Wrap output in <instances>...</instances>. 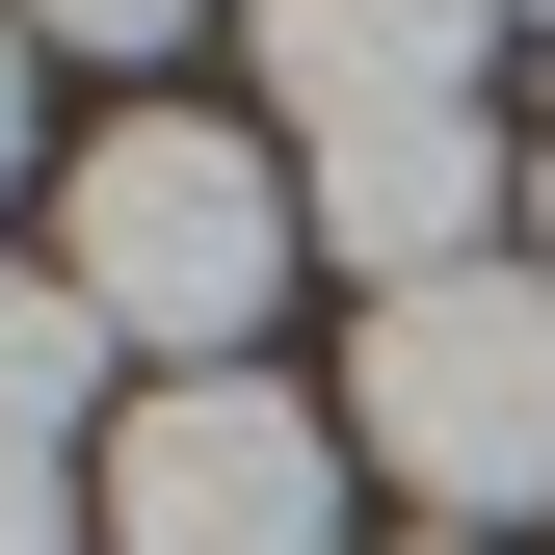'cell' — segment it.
Instances as JSON below:
<instances>
[{
    "instance_id": "obj_8",
    "label": "cell",
    "mask_w": 555,
    "mask_h": 555,
    "mask_svg": "<svg viewBox=\"0 0 555 555\" xmlns=\"http://www.w3.org/2000/svg\"><path fill=\"white\" fill-rule=\"evenodd\" d=\"M0 555H80V503H53V450H0Z\"/></svg>"
},
{
    "instance_id": "obj_7",
    "label": "cell",
    "mask_w": 555,
    "mask_h": 555,
    "mask_svg": "<svg viewBox=\"0 0 555 555\" xmlns=\"http://www.w3.org/2000/svg\"><path fill=\"white\" fill-rule=\"evenodd\" d=\"M27 27H53V53H185L212 0H27Z\"/></svg>"
},
{
    "instance_id": "obj_5",
    "label": "cell",
    "mask_w": 555,
    "mask_h": 555,
    "mask_svg": "<svg viewBox=\"0 0 555 555\" xmlns=\"http://www.w3.org/2000/svg\"><path fill=\"white\" fill-rule=\"evenodd\" d=\"M264 80H292V132H397V106H476V27L503 0H238Z\"/></svg>"
},
{
    "instance_id": "obj_6",
    "label": "cell",
    "mask_w": 555,
    "mask_h": 555,
    "mask_svg": "<svg viewBox=\"0 0 555 555\" xmlns=\"http://www.w3.org/2000/svg\"><path fill=\"white\" fill-rule=\"evenodd\" d=\"M106 397V318H80V264H0V450H53Z\"/></svg>"
},
{
    "instance_id": "obj_4",
    "label": "cell",
    "mask_w": 555,
    "mask_h": 555,
    "mask_svg": "<svg viewBox=\"0 0 555 555\" xmlns=\"http://www.w3.org/2000/svg\"><path fill=\"white\" fill-rule=\"evenodd\" d=\"M503 132H476V106H397V132H318V185H292V212H318V264H371V292H450V264H503Z\"/></svg>"
},
{
    "instance_id": "obj_3",
    "label": "cell",
    "mask_w": 555,
    "mask_h": 555,
    "mask_svg": "<svg viewBox=\"0 0 555 555\" xmlns=\"http://www.w3.org/2000/svg\"><path fill=\"white\" fill-rule=\"evenodd\" d=\"M344 529V424L264 371H159L106 424V555H318Z\"/></svg>"
},
{
    "instance_id": "obj_2",
    "label": "cell",
    "mask_w": 555,
    "mask_h": 555,
    "mask_svg": "<svg viewBox=\"0 0 555 555\" xmlns=\"http://www.w3.org/2000/svg\"><path fill=\"white\" fill-rule=\"evenodd\" d=\"M424 503H555V264H450V292H371V371H344Z\"/></svg>"
},
{
    "instance_id": "obj_1",
    "label": "cell",
    "mask_w": 555,
    "mask_h": 555,
    "mask_svg": "<svg viewBox=\"0 0 555 555\" xmlns=\"http://www.w3.org/2000/svg\"><path fill=\"white\" fill-rule=\"evenodd\" d=\"M292 159L264 132H212V106H132L80 185H53V264H80V318L106 344H185V371H238V318L292 292Z\"/></svg>"
},
{
    "instance_id": "obj_9",
    "label": "cell",
    "mask_w": 555,
    "mask_h": 555,
    "mask_svg": "<svg viewBox=\"0 0 555 555\" xmlns=\"http://www.w3.org/2000/svg\"><path fill=\"white\" fill-rule=\"evenodd\" d=\"M0 185H27V0H0Z\"/></svg>"
},
{
    "instance_id": "obj_11",
    "label": "cell",
    "mask_w": 555,
    "mask_h": 555,
    "mask_svg": "<svg viewBox=\"0 0 555 555\" xmlns=\"http://www.w3.org/2000/svg\"><path fill=\"white\" fill-rule=\"evenodd\" d=\"M529 27H555V0H529Z\"/></svg>"
},
{
    "instance_id": "obj_10",
    "label": "cell",
    "mask_w": 555,
    "mask_h": 555,
    "mask_svg": "<svg viewBox=\"0 0 555 555\" xmlns=\"http://www.w3.org/2000/svg\"><path fill=\"white\" fill-rule=\"evenodd\" d=\"M529 264H555V159H529Z\"/></svg>"
}]
</instances>
